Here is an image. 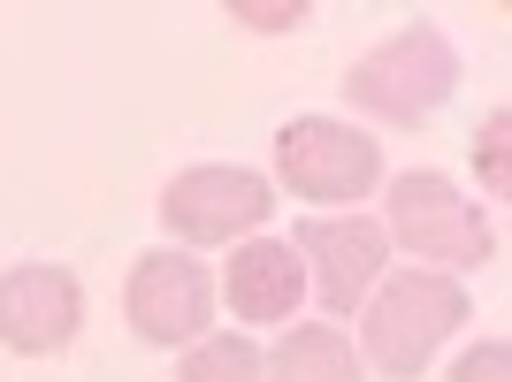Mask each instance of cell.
<instances>
[{
	"instance_id": "6da1fadb",
	"label": "cell",
	"mask_w": 512,
	"mask_h": 382,
	"mask_svg": "<svg viewBox=\"0 0 512 382\" xmlns=\"http://www.w3.org/2000/svg\"><path fill=\"white\" fill-rule=\"evenodd\" d=\"M467 291L459 276H436V268H398L383 291L367 298L360 314V352L383 382H421V367L451 344V329H467Z\"/></svg>"
},
{
	"instance_id": "7a4b0ae2",
	"label": "cell",
	"mask_w": 512,
	"mask_h": 382,
	"mask_svg": "<svg viewBox=\"0 0 512 382\" xmlns=\"http://www.w3.org/2000/svg\"><path fill=\"white\" fill-rule=\"evenodd\" d=\"M451 92H459V46L436 23H406V31H390L375 54H360L344 69V100L360 115H375V123H398V130L428 123Z\"/></svg>"
},
{
	"instance_id": "3957f363",
	"label": "cell",
	"mask_w": 512,
	"mask_h": 382,
	"mask_svg": "<svg viewBox=\"0 0 512 382\" xmlns=\"http://www.w3.org/2000/svg\"><path fill=\"white\" fill-rule=\"evenodd\" d=\"M390 245H406L413 260H428L436 276L444 268H482L497 253V230L482 222V207L459 199V184L436 169H413L390 184V222H383Z\"/></svg>"
},
{
	"instance_id": "277c9868",
	"label": "cell",
	"mask_w": 512,
	"mask_h": 382,
	"mask_svg": "<svg viewBox=\"0 0 512 382\" xmlns=\"http://www.w3.org/2000/svg\"><path fill=\"white\" fill-rule=\"evenodd\" d=\"M276 176H283V191H299L314 207H352V199H367L383 184V146L360 123L299 115V123L276 130Z\"/></svg>"
},
{
	"instance_id": "5b68a950",
	"label": "cell",
	"mask_w": 512,
	"mask_h": 382,
	"mask_svg": "<svg viewBox=\"0 0 512 382\" xmlns=\"http://www.w3.org/2000/svg\"><path fill=\"white\" fill-rule=\"evenodd\" d=\"M268 214H276V184L253 169H230V161H207V169H184L161 184V222L184 245H230V237L260 230Z\"/></svg>"
},
{
	"instance_id": "8992f818",
	"label": "cell",
	"mask_w": 512,
	"mask_h": 382,
	"mask_svg": "<svg viewBox=\"0 0 512 382\" xmlns=\"http://www.w3.org/2000/svg\"><path fill=\"white\" fill-rule=\"evenodd\" d=\"M123 314L146 344H199L214 321V276L199 268L192 253L176 245H153V253L130 260V283H123Z\"/></svg>"
},
{
	"instance_id": "52a82bcc",
	"label": "cell",
	"mask_w": 512,
	"mask_h": 382,
	"mask_svg": "<svg viewBox=\"0 0 512 382\" xmlns=\"http://www.w3.org/2000/svg\"><path fill=\"white\" fill-rule=\"evenodd\" d=\"M291 253H299V268H306L321 306H329V314H352V306L375 291V276L390 268V237H383V222H367V214H306L299 237H291Z\"/></svg>"
},
{
	"instance_id": "ba28073f",
	"label": "cell",
	"mask_w": 512,
	"mask_h": 382,
	"mask_svg": "<svg viewBox=\"0 0 512 382\" xmlns=\"http://www.w3.org/2000/svg\"><path fill=\"white\" fill-rule=\"evenodd\" d=\"M77 321H85V291L69 268L54 260H23L0 276V344L23 352V360H46V352H62L77 337Z\"/></svg>"
},
{
	"instance_id": "9c48e42d",
	"label": "cell",
	"mask_w": 512,
	"mask_h": 382,
	"mask_svg": "<svg viewBox=\"0 0 512 382\" xmlns=\"http://www.w3.org/2000/svg\"><path fill=\"white\" fill-rule=\"evenodd\" d=\"M299 291H306V268L291 245H276V237H253V245H237L230 276H222V298H230L237 321H253V329H268V321H291L299 314Z\"/></svg>"
},
{
	"instance_id": "30bf717a",
	"label": "cell",
	"mask_w": 512,
	"mask_h": 382,
	"mask_svg": "<svg viewBox=\"0 0 512 382\" xmlns=\"http://www.w3.org/2000/svg\"><path fill=\"white\" fill-rule=\"evenodd\" d=\"M260 382H360V344L344 329H291L260 360Z\"/></svg>"
},
{
	"instance_id": "8fae6325",
	"label": "cell",
	"mask_w": 512,
	"mask_h": 382,
	"mask_svg": "<svg viewBox=\"0 0 512 382\" xmlns=\"http://www.w3.org/2000/svg\"><path fill=\"white\" fill-rule=\"evenodd\" d=\"M176 382H260V352L245 337H199L176 367Z\"/></svg>"
},
{
	"instance_id": "7c38bea8",
	"label": "cell",
	"mask_w": 512,
	"mask_h": 382,
	"mask_svg": "<svg viewBox=\"0 0 512 382\" xmlns=\"http://www.w3.org/2000/svg\"><path fill=\"white\" fill-rule=\"evenodd\" d=\"M512 115L505 107H497L490 123H482V138H474V169H482V184H490V199H505L512 191Z\"/></svg>"
},
{
	"instance_id": "4fadbf2b",
	"label": "cell",
	"mask_w": 512,
	"mask_h": 382,
	"mask_svg": "<svg viewBox=\"0 0 512 382\" xmlns=\"http://www.w3.org/2000/svg\"><path fill=\"white\" fill-rule=\"evenodd\" d=\"M230 23H245V31H291V23H306V0H230Z\"/></svg>"
},
{
	"instance_id": "5bb4252c",
	"label": "cell",
	"mask_w": 512,
	"mask_h": 382,
	"mask_svg": "<svg viewBox=\"0 0 512 382\" xmlns=\"http://www.w3.org/2000/svg\"><path fill=\"white\" fill-rule=\"evenodd\" d=\"M451 382H512V344L505 337H482L467 360L451 367Z\"/></svg>"
}]
</instances>
